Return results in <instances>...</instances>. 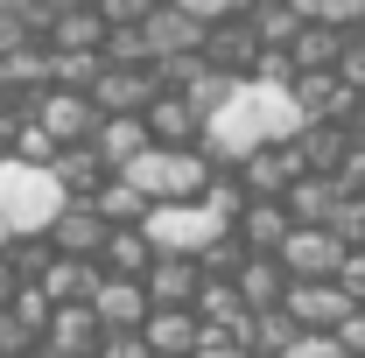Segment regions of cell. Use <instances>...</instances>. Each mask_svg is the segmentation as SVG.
Masks as SVG:
<instances>
[{
	"mask_svg": "<svg viewBox=\"0 0 365 358\" xmlns=\"http://www.w3.org/2000/svg\"><path fill=\"white\" fill-rule=\"evenodd\" d=\"M337 344H344V358H365V310H351L337 323Z\"/></svg>",
	"mask_w": 365,
	"mask_h": 358,
	"instance_id": "484cf974",
	"label": "cell"
},
{
	"mask_svg": "<svg viewBox=\"0 0 365 358\" xmlns=\"http://www.w3.org/2000/svg\"><path fill=\"white\" fill-rule=\"evenodd\" d=\"M344 260V239L330 232V225H295L288 239H281V267L295 274V281H330Z\"/></svg>",
	"mask_w": 365,
	"mask_h": 358,
	"instance_id": "52a82bcc",
	"label": "cell"
},
{
	"mask_svg": "<svg viewBox=\"0 0 365 358\" xmlns=\"http://www.w3.org/2000/svg\"><path fill=\"white\" fill-rule=\"evenodd\" d=\"M288 56H295V71H337V56H344V29H330V21H302L295 43H288Z\"/></svg>",
	"mask_w": 365,
	"mask_h": 358,
	"instance_id": "d6986e66",
	"label": "cell"
},
{
	"mask_svg": "<svg viewBox=\"0 0 365 358\" xmlns=\"http://www.w3.org/2000/svg\"><path fill=\"white\" fill-rule=\"evenodd\" d=\"M140 281H148V302L155 310H197V295H204V267L190 253H155V267Z\"/></svg>",
	"mask_w": 365,
	"mask_h": 358,
	"instance_id": "30bf717a",
	"label": "cell"
},
{
	"mask_svg": "<svg viewBox=\"0 0 365 358\" xmlns=\"http://www.w3.org/2000/svg\"><path fill=\"white\" fill-rule=\"evenodd\" d=\"M288 281L295 274L281 267V253H239V267H232V288H239L246 310H281L288 302Z\"/></svg>",
	"mask_w": 365,
	"mask_h": 358,
	"instance_id": "7c38bea8",
	"label": "cell"
},
{
	"mask_svg": "<svg viewBox=\"0 0 365 358\" xmlns=\"http://www.w3.org/2000/svg\"><path fill=\"white\" fill-rule=\"evenodd\" d=\"M281 358H344V344H337V330H302Z\"/></svg>",
	"mask_w": 365,
	"mask_h": 358,
	"instance_id": "603a6c76",
	"label": "cell"
},
{
	"mask_svg": "<svg viewBox=\"0 0 365 358\" xmlns=\"http://www.w3.org/2000/svg\"><path fill=\"white\" fill-rule=\"evenodd\" d=\"M7 246H14V232H7V218H0V253H7Z\"/></svg>",
	"mask_w": 365,
	"mask_h": 358,
	"instance_id": "83f0119b",
	"label": "cell"
},
{
	"mask_svg": "<svg viewBox=\"0 0 365 358\" xmlns=\"http://www.w3.org/2000/svg\"><path fill=\"white\" fill-rule=\"evenodd\" d=\"M281 310L295 316L302 330H337V323L351 310H365V302H351L337 281H288V302H281Z\"/></svg>",
	"mask_w": 365,
	"mask_h": 358,
	"instance_id": "8fae6325",
	"label": "cell"
},
{
	"mask_svg": "<svg viewBox=\"0 0 365 358\" xmlns=\"http://www.w3.org/2000/svg\"><path fill=\"white\" fill-rule=\"evenodd\" d=\"M330 232H337L344 246H365V197H344V204L330 211Z\"/></svg>",
	"mask_w": 365,
	"mask_h": 358,
	"instance_id": "ffe728a7",
	"label": "cell"
},
{
	"mask_svg": "<svg viewBox=\"0 0 365 358\" xmlns=\"http://www.w3.org/2000/svg\"><path fill=\"white\" fill-rule=\"evenodd\" d=\"M98 358H155V352H148V337H140V330H106Z\"/></svg>",
	"mask_w": 365,
	"mask_h": 358,
	"instance_id": "d4e9b609",
	"label": "cell"
},
{
	"mask_svg": "<svg viewBox=\"0 0 365 358\" xmlns=\"http://www.w3.org/2000/svg\"><path fill=\"white\" fill-rule=\"evenodd\" d=\"M78 7H106V0H78Z\"/></svg>",
	"mask_w": 365,
	"mask_h": 358,
	"instance_id": "f1b7e54d",
	"label": "cell"
},
{
	"mask_svg": "<svg viewBox=\"0 0 365 358\" xmlns=\"http://www.w3.org/2000/svg\"><path fill=\"white\" fill-rule=\"evenodd\" d=\"M106 239H113L106 211H98V204H78V197L63 204V218L49 225V253H63V260H98Z\"/></svg>",
	"mask_w": 365,
	"mask_h": 358,
	"instance_id": "ba28073f",
	"label": "cell"
},
{
	"mask_svg": "<svg viewBox=\"0 0 365 358\" xmlns=\"http://www.w3.org/2000/svg\"><path fill=\"white\" fill-rule=\"evenodd\" d=\"M169 7H182V14H197L204 29H218V21H239V14H246V0H169Z\"/></svg>",
	"mask_w": 365,
	"mask_h": 358,
	"instance_id": "44dd1931",
	"label": "cell"
},
{
	"mask_svg": "<svg viewBox=\"0 0 365 358\" xmlns=\"http://www.w3.org/2000/svg\"><path fill=\"white\" fill-rule=\"evenodd\" d=\"M140 232H148L155 253H190V260H204V253L232 232V218H218L204 197H190V204H148Z\"/></svg>",
	"mask_w": 365,
	"mask_h": 358,
	"instance_id": "277c9868",
	"label": "cell"
},
{
	"mask_svg": "<svg viewBox=\"0 0 365 358\" xmlns=\"http://www.w3.org/2000/svg\"><path fill=\"white\" fill-rule=\"evenodd\" d=\"M71 190L49 162H29V155H0V218L14 239H49V225L63 218Z\"/></svg>",
	"mask_w": 365,
	"mask_h": 358,
	"instance_id": "7a4b0ae2",
	"label": "cell"
},
{
	"mask_svg": "<svg viewBox=\"0 0 365 358\" xmlns=\"http://www.w3.org/2000/svg\"><path fill=\"white\" fill-rule=\"evenodd\" d=\"M148 281H127V274H106L98 267V288H91V316H98V330H140L148 323Z\"/></svg>",
	"mask_w": 365,
	"mask_h": 358,
	"instance_id": "9c48e42d",
	"label": "cell"
},
{
	"mask_svg": "<svg viewBox=\"0 0 365 358\" xmlns=\"http://www.w3.org/2000/svg\"><path fill=\"white\" fill-rule=\"evenodd\" d=\"M98 267H106V274H127V281H140V274L155 267V246H148V232H140V225H113V239H106Z\"/></svg>",
	"mask_w": 365,
	"mask_h": 358,
	"instance_id": "ac0fdd59",
	"label": "cell"
},
{
	"mask_svg": "<svg viewBox=\"0 0 365 358\" xmlns=\"http://www.w3.org/2000/svg\"><path fill=\"white\" fill-rule=\"evenodd\" d=\"M148 140H155V134H148V120H140V113H106V120L91 127V148H98V162H106L113 176L134 162Z\"/></svg>",
	"mask_w": 365,
	"mask_h": 358,
	"instance_id": "e0dca14e",
	"label": "cell"
},
{
	"mask_svg": "<svg viewBox=\"0 0 365 358\" xmlns=\"http://www.w3.org/2000/svg\"><path fill=\"white\" fill-rule=\"evenodd\" d=\"M21 281H29V274H21L14 260H7V253H0V310H7V302L21 295Z\"/></svg>",
	"mask_w": 365,
	"mask_h": 358,
	"instance_id": "4316f807",
	"label": "cell"
},
{
	"mask_svg": "<svg viewBox=\"0 0 365 358\" xmlns=\"http://www.w3.org/2000/svg\"><path fill=\"white\" fill-rule=\"evenodd\" d=\"M140 337H148L155 358H190L197 344H204V316H197V310H148Z\"/></svg>",
	"mask_w": 365,
	"mask_h": 358,
	"instance_id": "2e32d148",
	"label": "cell"
},
{
	"mask_svg": "<svg viewBox=\"0 0 365 358\" xmlns=\"http://www.w3.org/2000/svg\"><path fill=\"white\" fill-rule=\"evenodd\" d=\"M140 43H148V56L155 63H190V56H204V43H211V29L197 21V14H182V7H169V0H155L148 7V21H140Z\"/></svg>",
	"mask_w": 365,
	"mask_h": 358,
	"instance_id": "5b68a950",
	"label": "cell"
},
{
	"mask_svg": "<svg viewBox=\"0 0 365 358\" xmlns=\"http://www.w3.org/2000/svg\"><path fill=\"white\" fill-rule=\"evenodd\" d=\"M120 176L134 183L148 204H190V197H204V183H211V155H204V148H162V140H148Z\"/></svg>",
	"mask_w": 365,
	"mask_h": 358,
	"instance_id": "3957f363",
	"label": "cell"
},
{
	"mask_svg": "<svg viewBox=\"0 0 365 358\" xmlns=\"http://www.w3.org/2000/svg\"><path fill=\"white\" fill-rule=\"evenodd\" d=\"M43 344H49V358H98L106 330H98L91 302H56V316H49V330H43Z\"/></svg>",
	"mask_w": 365,
	"mask_h": 358,
	"instance_id": "4fadbf2b",
	"label": "cell"
},
{
	"mask_svg": "<svg viewBox=\"0 0 365 358\" xmlns=\"http://www.w3.org/2000/svg\"><path fill=\"white\" fill-rule=\"evenodd\" d=\"M140 120H148V134L162 140V148H204V113L182 91H155V106Z\"/></svg>",
	"mask_w": 365,
	"mask_h": 358,
	"instance_id": "5bb4252c",
	"label": "cell"
},
{
	"mask_svg": "<svg viewBox=\"0 0 365 358\" xmlns=\"http://www.w3.org/2000/svg\"><path fill=\"white\" fill-rule=\"evenodd\" d=\"M36 352V337H29V323L14 310H0V358H29Z\"/></svg>",
	"mask_w": 365,
	"mask_h": 358,
	"instance_id": "cb8c5ba5",
	"label": "cell"
},
{
	"mask_svg": "<svg viewBox=\"0 0 365 358\" xmlns=\"http://www.w3.org/2000/svg\"><path fill=\"white\" fill-rule=\"evenodd\" d=\"M351 302H365V246H344V260H337V274H330Z\"/></svg>",
	"mask_w": 365,
	"mask_h": 358,
	"instance_id": "7402d4cb",
	"label": "cell"
},
{
	"mask_svg": "<svg viewBox=\"0 0 365 358\" xmlns=\"http://www.w3.org/2000/svg\"><path fill=\"white\" fill-rule=\"evenodd\" d=\"M36 127H43L56 148H78V140H91V127L106 120L98 106H91V91H71V85H43L36 91V113H29Z\"/></svg>",
	"mask_w": 365,
	"mask_h": 358,
	"instance_id": "8992f818",
	"label": "cell"
},
{
	"mask_svg": "<svg viewBox=\"0 0 365 358\" xmlns=\"http://www.w3.org/2000/svg\"><path fill=\"white\" fill-rule=\"evenodd\" d=\"M239 246L246 253H281V239L295 232V211H288V197H253L246 211H239Z\"/></svg>",
	"mask_w": 365,
	"mask_h": 358,
	"instance_id": "9a60e30c",
	"label": "cell"
},
{
	"mask_svg": "<svg viewBox=\"0 0 365 358\" xmlns=\"http://www.w3.org/2000/svg\"><path fill=\"white\" fill-rule=\"evenodd\" d=\"M309 127V113L295 106L288 85H267V78H239L232 98L204 120V155L211 162H246L253 148H274V140H295Z\"/></svg>",
	"mask_w": 365,
	"mask_h": 358,
	"instance_id": "6da1fadb",
	"label": "cell"
}]
</instances>
